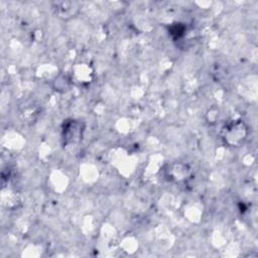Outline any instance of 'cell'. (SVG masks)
<instances>
[{
  "label": "cell",
  "mask_w": 258,
  "mask_h": 258,
  "mask_svg": "<svg viewBox=\"0 0 258 258\" xmlns=\"http://www.w3.org/2000/svg\"><path fill=\"white\" fill-rule=\"evenodd\" d=\"M248 135L246 124L240 120H232L226 124L222 131L224 141L230 146H240Z\"/></svg>",
  "instance_id": "obj_1"
},
{
  "label": "cell",
  "mask_w": 258,
  "mask_h": 258,
  "mask_svg": "<svg viewBox=\"0 0 258 258\" xmlns=\"http://www.w3.org/2000/svg\"><path fill=\"white\" fill-rule=\"evenodd\" d=\"M84 127L78 120H70L63 124L62 138L68 144H76L82 140Z\"/></svg>",
  "instance_id": "obj_2"
},
{
  "label": "cell",
  "mask_w": 258,
  "mask_h": 258,
  "mask_svg": "<svg viewBox=\"0 0 258 258\" xmlns=\"http://www.w3.org/2000/svg\"><path fill=\"white\" fill-rule=\"evenodd\" d=\"M176 166H177L178 171H176L172 167L170 168V175L172 176L170 178H172L176 181H179V180H182V179L186 178V176L189 173V169L187 168V166L183 165V164H176Z\"/></svg>",
  "instance_id": "obj_4"
},
{
  "label": "cell",
  "mask_w": 258,
  "mask_h": 258,
  "mask_svg": "<svg viewBox=\"0 0 258 258\" xmlns=\"http://www.w3.org/2000/svg\"><path fill=\"white\" fill-rule=\"evenodd\" d=\"M80 9V5L77 2H57L54 3L53 10L55 14L62 18L68 19L74 17Z\"/></svg>",
  "instance_id": "obj_3"
}]
</instances>
